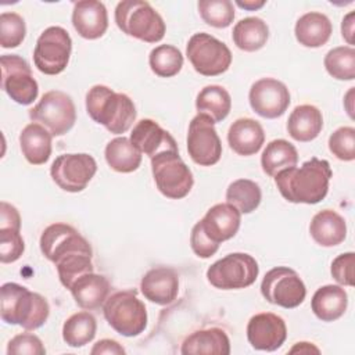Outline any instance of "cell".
I'll list each match as a JSON object with an SVG mask.
<instances>
[{
    "label": "cell",
    "instance_id": "obj_48",
    "mask_svg": "<svg viewBox=\"0 0 355 355\" xmlns=\"http://www.w3.org/2000/svg\"><path fill=\"white\" fill-rule=\"evenodd\" d=\"M354 17L355 14L351 11L343 18L341 22V35L348 44H354Z\"/></svg>",
    "mask_w": 355,
    "mask_h": 355
},
{
    "label": "cell",
    "instance_id": "obj_22",
    "mask_svg": "<svg viewBox=\"0 0 355 355\" xmlns=\"http://www.w3.org/2000/svg\"><path fill=\"white\" fill-rule=\"evenodd\" d=\"M265 141V132L261 123L252 118L236 119L227 130L229 147L239 155L250 157L257 154Z\"/></svg>",
    "mask_w": 355,
    "mask_h": 355
},
{
    "label": "cell",
    "instance_id": "obj_9",
    "mask_svg": "<svg viewBox=\"0 0 355 355\" xmlns=\"http://www.w3.org/2000/svg\"><path fill=\"white\" fill-rule=\"evenodd\" d=\"M29 118L43 125L53 136H62L76 122V110L69 94L61 90H50L29 110Z\"/></svg>",
    "mask_w": 355,
    "mask_h": 355
},
{
    "label": "cell",
    "instance_id": "obj_14",
    "mask_svg": "<svg viewBox=\"0 0 355 355\" xmlns=\"http://www.w3.org/2000/svg\"><path fill=\"white\" fill-rule=\"evenodd\" d=\"M187 153L193 162L211 166L222 157V141L215 129V122L204 114H197L187 132Z\"/></svg>",
    "mask_w": 355,
    "mask_h": 355
},
{
    "label": "cell",
    "instance_id": "obj_6",
    "mask_svg": "<svg viewBox=\"0 0 355 355\" xmlns=\"http://www.w3.org/2000/svg\"><path fill=\"white\" fill-rule=\"evenodd\" d=\"M150 159L155 186L162 196L180 200L190 193L194 178L190 168L180 158L179 151H162Z\"/></svg>",
    "mask_w": 355,
    "mask_h": 355
},
{
    "label": "cell",
    "instance_id": "obj_41",
    "mask_svg": "<svg viewBox=\"0 0 355 355\" xmlns=\"http://www.w3.org/2000/svg\"><path fill=\"white\" fill-rule=\"evenodd\" d=\"M330 153L341 161L355 159V129L352 126H341L329 137Z\"/></svg>",
    "mask_w": 355,
    "mask_h": 355
},
{
    "label": "cell",
    "instance_id": "obj_18",
    "mask_svg": "<svg viewBox=\"0 0 355 355\" xmlns=\"http://www.w3.org/2000/svg\"><path fill=\"white\" fill-rule=\"evenodd\" d=\"M204 233L216 244L236 236L241 223V212L227 202L215 204L198 220Z\"/></svg>",
    "mask_w": 355,
    "mask_h": 355
},
{
    "label": "cell",
    "instance_id": "obj_33",
    "mask_svg": "<svg viewBox=\"0 0 355 355\" xmlns=\"http://www.w3.org/2000/svg\"><path fill=\"white\" fill-rule=\"evenodd\" d=\"M196 108L198 114L208 115L216 123L229 115L232 97L225 87L219 85H208L197 94Z\"/></svg>",
    "mask_w": 355,
    "mask_h": 355
},
{
    "label": "cell",
    "instance_id": "obj_16",
    "mask_svg": "<svg viewBox=\"0 0 355 355\" xmlns=\"http://www.w3.org/2000/svg\"><path fill=\"white\" fill-rule=\"evenodd\" d=\"M248 101L254 112L266 119L282 116L290 105L287 86L275 78H262L252 83Z\"/></svg>",
    "mask_w": 355,
    "mask_h": 355
},
{
    "label": "cell",
    "instance_id": "obj_13",
    "mask_svg": "<svg viewBox=\"0 0 355 355\" xmlns=\"http://www.w3.org/2000/svg\"><path fill=\"white\" fill-rule=\"evenodd\" d=\"M96 159L86 153L61 154L50 166V175L54 183L68 193L85 190L96 175Z\"/></svg>",
    "mask_w": 355,
    "mask_h": 355
},
{
    "label": "cell",
    "instance_id": "obj_21",
    "mask_svg": "<svg viewBox=\"0 0 355 355\" xmlns=\"http://www.w3.org/2000/svg\"><path fill=\"white\" fill-rule=\"evenodd\" d=\"M129 139L141 154H146L150 158L168 150L179 151L172 135L162 129L155 121L148 118L140 119L133 126Z\"/></svg>",
    "mask_w": 355,
    "mask_h": 355
},
{
    "label": "cell",
    "instance_id": "obj_46",
    "mask_svg": "<svg viewBox=\"0 0 355 355\" xmlns=\"http://www.w3.org/2000/svg\"><path fill=\"white\" fill-rule=\"evenodd\" d=\"M0 229L21 230V216L17 208L6 201L0 202Z\"/></svg>",
    "mask_w": 355,
    "mask_h": 355
},
{
    "label": "cell",
    "instance_id": "obj_40",
    "mask_svg": "<svg viewBox=\"0 0 355 355\" xmlns=\"http://www.w3.org/2000/svg\"><path fill=\"white\" fill-rule=\"evenodd\" d=\"M26 35L25 19L17 12H1L0 15V46L3 49L18 47Z\"/></svg>",
    "mask_w": 355,
    "mask_h": 355
},
{
    "label": "cell",
    "instance_id": "obj_10",
    "mask_svg": "<svg viewBox=\"0 0 355 355\" xmlns=\"http://www.w3.org/2000/svg\"><path fill=\"white\" fill-rule=\"evenodd\" d=\"M72 40L61 26H49L36 40L33 50L35 67L44 75L61 73L71 57Z\"/></svg>",
    "mask_w": 355,
    "mask_h": 355
},
{
    "label": "cell",
    "instance_id": "obj_30",
    "mask_svg": "<svg viewBox=\"0 0 355 355\" xmlns=\"http://www.w3.org/2000/svg\"><path fill=\"white\" fill-rule=\"evenodd\" d=\"M234 44L247 53L261 50L269 39V28L262 18L247 17L240 19L232 32Z\"/></svg>",
    "mask_w": 355,
    "mask_h": 355
},
{
    "label": "cell",
    "instance_id": "obj_39",
    "mask_svg": "<svg viewBox=\"0 0 355 355\" xmlns=\"http://www.w3.org/2000/svg\"><path fill=\"white\" fill-rule=\"evenodd\" d=\"M61 284L69 290L72 283L82 275L94 272L90 254H72L55 263Z\"/></svg>",
    "mask_w": 355,
    "mask_h": 355
},
{
    "label": "cell",
    "instance_id": "obj_29",
    "mask_svg": "<svg viewBox=\"0 0 355 355\" xmlns=\"http://www.w3.org/2000/svg\"><path fill=\"white\" fill-rule=\"evenodd\" d=\"M333 25L330 19L318 11H311L301 15L294 28L295 39L300 44L311 49L326 44L331 36Z\"/></svg>",
    "mask_w": 355,
    "mask_h": 355
},
{
    "label": "cell",
    "instance_id": "obj_4",
    "mask_svg": "<svg viewBox=\"0 0 355 355\" xmlns=\"http://www.w3.org/2000/svg\"><path fill=\"white\" fill-rule=\"evenodd\" d=\"M115 24L128 36L157 43L165 36V22L148 1L123 0L115 7Z\"/></svg>",
    "mask_w": 355,
    "mask_h": 355
},
{
    "label": "cell",
    "instance_id": "obj_28",
    "mask_svg": "<svg viewBox=\"0 0 355 355\" xmlns=\"http://www.w3.org/2000/svg\"><path fill=\"white\" fill-rule=\"evenodd\" d=\"M53 135L40 123H29L19 133V146L25 159L32 165H43L51 155Z\"/></svg>",
    "mask_w": 355,
    "mask_h": 355
},
{
    "label": "cell",
    "instance_id": "obj_42",
    "mask_svg": "<svg viewBox=\"0 0 355 355\" xmlns=\"http://www.w3.org/2000/svg\"><path fill=\"white\" fill-rule=\"evenodd\" d=\"M25 250V243L21 230L0 229V261L11 263L21 258Z\"/></svg>",
    "mask_w": 355,
    "mask_h": 355
},
{
    "label": "cell",
    "instance_id": "obj_43",
    "mask_svg": "<svg viewBox=\"0 0 355 355\" xmlns=\"http://www.w3.org/2000/svg\"><path fill=\"white\" fill-rule=\"evenodd\" d=\"M7 354L8 355H44L46 348L42 340L31 333H21L14 336L7 344Z\"/></svg>",
    "mask_w": 355,
    "mask_h": 355
},
{
    "label": "cell",
    "instance_id": "obj_25",
    "mask_svg": "<svg viewBox=\"0 0 355 355\" xmlns=\"http://www.w3.org/2000/svg\"><path fill=\"white\" fill-rule=\"evenodd\" d=\"M309 233L316 244L322 247H334L345 240L347 223L338 212L323 209L312 218Z\"/></svg>",
    "mask_w": 355,
    "mask_h": 355
},
{
    "label": "cell",
    "instance_id": "obj_44",
    "mask_svg": "<svg viewBox=\"0 0 355 355\" xmlns=\"http://www.w3.org/2000/svg\"><path fill=\"white\" fill-rule=\"evenodd\" d=\"M354 252H344L336 257L331 262V276L334 280L341 286H354V262H355Z\"/></svg>",
    "mask_w": 355,
    "mask_h": 355
},
{
    "label": "cell",
    "instance_id": "obj_23",
    "mask_svg": "<svg viewBox=\"0 0 355 355\" xmlns=\"http://www.w3.org/2000/svg\"><path fill=\"white\" fill-rule=\"evenodd\" d=\"M110 288V282L105 276L89 272L79 276L69 287V291L78 306L86 311H93L104 305Z\"/></svg>",
    "mask_w": 355,
    "mask_h": 355
},
{
    "label": "cell",
    "instance_id": "obj_24",
    "mask_svg": "<svg viewBox=\"0 0 355 355\" xmlns=\"http://www.w3.org/2000/svg\"><path fill=\"white\" fill-rule=\"evenodd\" d=\"M180 352L183 355H229L230 340L226 331L220 327L201 329L196 330L183 340Z\"/></svg>",
    "mask_w": 355,
    "mask_h": 355
},
{
    "label": "cell",
    "instance_id": "obj_7",
    "mask_svg": "<svg viewBox=\"0 0 355 355\" xmlns=\"http://www.w3.org/2000/svg\"><path fill=\"white\" fill-rule=\"evenodd\" d=\"M258 262L245 252H232L214 262L207 270L208 282L219 290H239L255 283Z\"/></svg>",
    "mask_w": 355,
    "mask_h": 355
},
{
    "label": "cell",
    "instance_id": "obj_15",
    "mask_svg": "<svg viewBox=\"0 0 355 355\" xmlns=\"http://www.w3.org/2000/svg\"><path fill=\"white\" fill-rule=\"evenodd\" d=\"M40 251L54 265L72 254L93 255L89 241L71 225L53 223L47 226L40 236Z\"/></svg>",
    "mask_w": 355,
    "mask_h": 355
},
{
    "label": "cell",
    "instance_id": "obj_19",
    "mask_svg": "<svg viewBox=\"0 0 355 355\" xmlns=\"http://www.w3.org/2000/svg\"><path fill=\"white\" fill-rule=\"evenodd\" d=\"M140 291L146 300L157 305H169L179 293V276L166 266H157L144 273L140 282Z\"/></svg>",
    "mask_w": 355,
    "mask_h": 355
},
{
    "label": "cell",
    "instance_id": "obj_17",
    "mask_svg": "<svg viewBox=\"0 0 355 355\" xmlns=\"http://www.w3.org/2000/svg\"><path fill=\"white\" fill-rule=\"evenodd\" d=\"M287 338V326L282 316L272 312L254 315L247 324V340L258 351H276Z\"/></svg>",
    "mask_w": 355,
    "mask_h": 355
},
{
    "label": "cell",
    "instance_id": "obj_50",
    "mask_svg": "<svg viewBox=\"0 0 355 355\" xmlns=\"http://www.w3.org/2000/svg\"><path fill=\"white\" fill-rule=\"evenodd\" d=\"M236 4H237L239 7H241V8H244V10L255 11V10L261 8V7H263V6H265V1H263V0H261V1H255V0H244V1H241V0H237Z\"/></svg>",
    "mask_w": 355,
    "mask_h": 355
},
{
    "label": "cell",
    "instance_id": "obj_32",
    "mask_svg": "<svg viewBox=\"0 0 355 355\" xmlns=\"http://www.w3.org/2000/svg\"><path fill=\"white\" fill-rule=\"evenodd\" d=\"M297 162V148L284 139H276L268 143L261 155L262 171L272 178H275L280 171L295 166Z\"/></svg>",
    "mask_w": 355,
    "mask_h": 355
},
{
    "label": "cell",
    "instance_id": "obj_3",
    "mask_svg": "<svg viewBox=\"0 0 355 355\" xmlns=\"http://www.w3.org/2000/svg\"><path fill=\"white\" fill-rule=\"evenodd\" d=\"M0 315L6 323L19 324L29 331L46 323L50 315V306L47 300L39 293L29 291L18 283L8 282L1 286Z\"/></svg>",
    "mask_w": 355,
    "mask_h": 355
},
{
    "label": "cell",
    "instance_id": "obj_27",
    "mask_svg": "<svg viewBox=\"0 0 355 355\" xmlns=\"http://www.w3.org/2000/svg\"><path fill=\"white\" fill-rule=\"evenodd\" d=\"M323 128V116L318 107L311 104L297 105L287 121V132L295 141L306 143L319 136Z\"/></svg>",
    "mask_w": 355,
    "mask_h": 355
},
{
    "label": "cell",
    "instance_id": "obj_47",
    "mask_svg": "<svg viewBox=\"0 0 355 355\" xmlns=\"http://www.w3.org/2000/svg\"><path fill=\"white\" fill-rule=\"evenodd\" d=\"M125 348L115 340L111 338H103L97 341L93 348L90 349L92 355H101V354H110V355H122L125 354Z\"/></svg>",
    "mask_w": 355,
    "mask_h": 355
},
{
    "label": "cell",
    "instance_id": "obj_37",
    "mask_svg": "<svg viewBox=\"0 0 355 355\" xmlns=\"http://www.w3.org/2000/svg\"><path fill=\"white\" fill-rule=\"evenodd\" d=\"M330 76L338 80L355 79V50L352 46H338L327 51L323 60Z\"/></svg>",
    "mask_w": 355,
    "mask_h": 355
},
{
    "label": "cell",
    "instance_id": "obj_38",
    "mask_svg": "<svg viewBox=\"0 0 355 355\" xmlns=\"http://www.w3.org/2000/svg\"><path fill=\"white\" fill-rule=\"evenodd\" d=\"M197 7L202 21L214 28H227L234 19V7L230 0H200Z\"/></svg>",
    "mask_w": 355,
    "mask_h": 355
},
{
    "label": "cell",
    "instance_id": "obj_35",
    "mask_svg": "<svg viewBox=\"0 0 355 355\" xmlns=\"http://www.w3.org/2000/svg\"><path fill=\"white\" fill-rule=\"evenodd\" d=\"M262 200V191L258 183L250 179H237L226 189V202L237 208L241 214L255 211Z\"/></svg>",
    "mask_w": 355,
    "mask_h": 355
},
{
    "label": "cell",
    "instance_id": "obj_49",
    "mask_svg": "<svg viewBox=\"0 0 355 355\" xmlns=\"http://www.w3.org/2000/svg\"><path fill=\"white\" fill-rule=\"evenodd\" d=\"M295 352H300V354H311V352H315V354H319V348L315 347L312 343H306V341H302V343H297L291 349H290V354H295Z\"/></svg>",
    "mask_w": 355,
    "mask_h": 355
},
{
    "label": "cell",
    "instance_id": "obj_36",
    "mask_svg": "<svg viewBox=\"0 0 355 355\" xmlns=\"http://www.w3.org/2000/svg\"><path fill=\"white\" fill-rule=\"evenodd\" d=\"M148 64L157 76L172 78L180 72L183 55L180 50L172 44H159L150 51Z\"/></svg>",
    "mask_w": 355,
    "mask_h": 355
},
{
    "label": "cell",
    "instance_id": "obj_5",
    "mask_svg": "<svg viewBox=\"0 0 355 355\" xmlns=\"http://www.w3.org/2000/svg\"><path fill=\"white\" fill-rule=\"evenodd\" d=\"M103 313L108 324L125 337L139 336L147 326L146 305L135 290L111 294L103 305Z\"/></svg>",
    "mask_w": 355,
    "mask_h": 355
},
{
    "label": "cell",
    "instance_id": "obj_26",
    "mask_svg": "<svg viewBox=\"0 0 355 355\" xmlns=\"http://www.w3.org/2000/svg\"><path fill=\"white\" fill-rule=\"evenodd\" d=\"M348 306L347 291L337 284L319 287L311 301L312 312L322 322H334L340 319Z\"/></svg>",
    "mask_w": 355,
    "mask_h": 355
},
{
    "label": "cell",
    "instance_id": "obj_12",
    "mask_svg": "<svg viewBox=\"0 0 355 355\" xmlns=\"http://www.w3.org/2000/svg\"><path fill=\"white\" fill-rule=\"evenodd\" d=\"M1 89L11 100L21 105L32 104L39 93V85L32 75L26 60L17 54H4L0 57Z\"/></svg>",
    "mask_w": 355,
    "mask_h": 355
},
{
    "label": "cell",
    "instance_id": "obj_2",
    "mask_svg": "<svg viewBox=\"0 0 355 355\" xmlns=\"http://www.w3.org/2000/svg\"><path fill=\"white\" fill-rule=\"evenodd\" d=\"M89 116L114 135L130 129L136 119V107L129 96L118 93L105 85H94L86 94Z\"/></svg>",
    "mask_w": 355,
    "mask_h": 355
},
{
    "label": "cell",
    "instance_id": "obj_31",
    "mask_svg": "<svg viewBox=\"0 0 355 355\" xmlns=\"http://www.w3.org/2000/svg\"><path fill=\"white\" fill-rule=\"evenodd\" d=\"M104 157L108 166L119 173L135 172L141 164V153L133 146L130 139L123 136L108 141Z\"/></svg>",
    "mask_w": 355,
    "mask_h": 355
},
{
    "label": "cell",
    "instance_id": "obj_20",
    "mask_svg": "<svg viewBox=\"0 0 355 355\" xmlns=\"http://www.w3.org/2000/svg\"><path fill=\"white\" fill-rule=\"evenodd\" d=\"M72 25L78 35L87 40L101 37L108 28L107 8L97 0H80L73 4Z\"/></svg>",
    "mask_w": 355,
    "mask_h": 355
},
{
    "label": "cell",
    "instance_id": "obj_45",
    "mask_svg": "<svg viewBox=\"0 0 355 355\" xmlns=\"http://www.w3.org/2000/svg\"><path fill=\"white\" fill-rule=\"evenodd\" d=\"M190 245L193 252L198 257V258H209L212 257L218 250H219V244L214 243L202 230L200 222H197L193 229H191V234H190Z\"/></svg>",
    "mask_w": 355,
    "mask_h": 355
},
{
    "label": "cell",
    "instance_id": "obj_1",
    "mask_svg": "<svg viewBox=\"0 0 355 355\" xmlns=\"http://www.w3.org/2000/svg\"><path fill=\"white\" fill-rule=\"evenodd\" d=\"M331 175L330 164L313 157L300 168L280 171L275 176V183L283 198L290 202L318 204L327 196Z\"/></svg>",
    "mask_w": 355,
    "mask_h": 355
},
{
    "label": "cell",
    "instance_id": "obj_8",
    "mask_svg": "<svg viewBox=\"0 0 355 355\" xmlns=\"http://www.w3.org/2000/svg\"><path fill=\"white\" fill-rule=\"evenodd\" d=\"M186 55L194 71L204 76H218L226 72L232 64L229 47L205 32L194 33L189 39Z\"/></svg>",
    "mask_w": 355,
    "mask_h": 355
},
{
    "label": "cell",
    "instance_id": "obj_11",
    "mask_svg": "<svg viewBox=\"0 0 355 355\" xmlns=\"http://www.w3.org/2000/svg\"><path fill=\"white\" fill-rule=\"evenodd\" d=\"M261 294L268 302L291 309L304 302L306 287L294 269L276 266L265 273L261 283Z\"/></svg>",
    "mask_w": 355,
    "mask_h": 355
},
{
    "label": "cell",
    "instance_id": "obj_34",
    "mask_svg": "<svg viewBox=\"0 0 355 355\" xmlns=\"http://www.w3.org/2000/svg\"><path fill=\"white\" fill-rule=\"evenodd\" d=\"M97 330V322L94 316L86 311L76 312L71 315L62 326V338L64 341L72 347L79 348L89 344Z\"/></svg>",
    "mask_w": 355,
    "mask_h": 355
}]
</instances>
